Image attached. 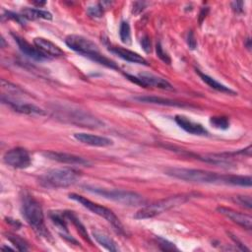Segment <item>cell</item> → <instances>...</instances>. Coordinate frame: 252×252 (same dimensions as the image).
Returning <instances> with one entry per match:
<instances>
[{"label": "cell", "mask_w": 252, "mask_h": 252, "mask_svg": "<svg viewBox=\"0 0 252 252\" xmlns=\"http://www.w3.org/2000/svg\"><path fill=\"white\" fill-rule=\"evenodd\" d=\"M210 123L217 129H227L229 127V120L224 116H213L210 118Z\"/></svg>", "instance_id": "cell-28"}, {"label": "cell", "mask_w": 252, "mask_h": 252, "mask_svg": "<svg viewBox=\"0 0 252 252\" xmlns=\"http://www.w3.org/2000/svg\"><path fill=\"white\" fill-rule=\"evenodd\" d=\"M175 122L179 125L180 128H182L184 131L197 136H207L209 135L208 130L203 127L202 124L192 121L190 118L184 116V115H175L174 117Z\"/></svg>", "instance_id": "cell-16"}, {"label": "cell", "mask_w": 252, "mask_h": 252, "mask_svg": "<svg viewBox=\"0 0 252 252\" xmlns=\"http://www.w3.org/2000/svg\"><path fill=\"white\" fill-rule=\"evenodd\" d=\"M119 35L123 43L129 44L131 42V30L127 22H122L119 27Z\"/></svg>", "instance_id": "cell-27"}, {"label": "cell", "mask_w": 252, "mask_h": 252, "mask_svg": "<svg viewBox=\"0 0 252 252\" xmlns=\"http://www.w3.org/2000/svg\"><path fill=\"white\" fill-rule=\"evenodd\" d=\"M217 211L226 217L227 219L231 220L233 222L237 223L238 225L246 228L251 229L252 228V218L246 214H242L240 212L234 211L230 208L226 207H218Z\"/></svg>", "instance_id": "cell-14"}, {"label": "cell", "mask_w": 252, "mask_h": 252, "mask_svg": "<svg viewBox=\"0 0 252 252\" xmlns=\"http://www.w3.org/2000/svg\"><path fill=\"white\" fill-rule=\"evenodd\" d=\"M32 4L34 5V6H36V7H40V6L45 5V2H44V1H42V2H40V1H39V2H38V1H32Z\"/></svg>", "instance_id": "cell-37"}, {"label": "cell", "mask_w": 252, "mask_h": 252, "mask_svg": "<svg viewBox=\"0 0 252 252\" xmlns=\"http://www.w3.org/2000/svg\"><path fill=\"white\" fill-rule=\"evenodd\" d=\"M21 15L26 20H37V19L51 20L52 19V15L49 12L40 10V9H33V8H25L24 10H22Z\"/></svg>", "instance_id": "cell-23"}, {"label": "cell", "mask_w": 252, "mask_h": 252, "mask_svg": "<svg viewBox=\"0 0 252 252\" xmlns=\"http://www.w3.org/2000/svg\"><path fill=\"white\" fill-rule=\"evenodd\" d=\"M222 184H229V185H237V186H244L250 187L252 184L251 176H243V175H223V182Z\"/></svg>", "instance_id": "cell-24"}, {"label": "cell", "mask_w": 252, "mask_h": 252, "mask_svg": "<svg viewBox=\"0 0 252 252\" xmlns=\"http://www.w3.org/2000/svg\"><path fill=\"white\" fill-rule=\"evenodd\" d=\"M13 37H14L15 41L17 42L20 50L25 55H27L28 57H30L33 60H36V61H43V60L50 59L49 56L45 55L35 45H32L26 39H24V38H22V37H20L19 35H16V34H13Z\"/></svg>", "instance_id": "cell-15"}, {"label": "cell", "mask_w": 252, "mask_h": 252, "mask_svg": "<svg viewBox=\"0 0 252 252\" xmlns=\"http://www.w3.org/2000/svg\"><path fill=\"white\" fill-rule=\"evenodd\" d=\"M65 43L69 48L80 53L81 55L86 56L107 68L118 70L116 63L101 54L98 46L91 39L79 34H69L65 38Z\"/></svg>", "instance_id": "cell-1"}, {"label": "cell", "mask_w": 252, "mask_h": 252, "mask_svg": "<svg viewBox=\"0 0 252 252\" xmlns=\"http://www.w3.org/2000/svg\"><path fill=\"white\" fill-rule=\"evenodd\" d=\"M109 51L118 55L120 58H122L126 61H129V62H132V63H137V64L148 65V62L144 57H142L138 53H136L134 51H131L129 49L116 46V47H110Z\"/></svg>", "instance_id": "cell-19"}, {"label": "cell", "mask_w": 252, "mask_h": 252, "mask_svg": "<svg viewBox=\"0 0 252 252\" xmlns=\"http://www.w3.org/2000/svg\"><path fill=\"white\" fill-rule=\"evenodd\" d=\"M159 240V246L162 250H165V251H168V250H175V246L171 243V242H168L167 240L165 239H162V238H158Z\"/></svg>", "instance_id": "cell-33"}, {"label": "cell", "mask_w": 252, "mask_h": 252, "mask_svg": "<svg viewBox=\"0 0 252 252\" xmlns=\"http://www.w3.org/2000/svg\"><path fill=\"white\" fill-rule=\"evenodd\" d=\"M64 214L66 216V218L68 219V220H70L74 225L75 227L77 228L78 232L81 234V236L86 240L88 241L90 244H92V240L87 232V229L85 228V226L83 225V223L80 221V220L77 218V216L73 213V212H70V211H64Z\"/></svg>", "instance_id": "cell-25"}, {"label": "cell", "mask_w": 252, "mask_h": 252, "mask_svg": "<svg viewBox=\"0 0 252 252\" xmlns=\"http://www.w3.org/2000/svg\"><path fill=\"white\" fill-rule=\"evenodd\" d=\"M43 156L48 159L55 160L61 163H67L72 165H86V166L90 164V161L88 159L73 154H68V153L47 151L43 153Z\"/></svg>", "instance_id": "cell-12"}, {"label": "cell", "mask_w": 252, "mask_h": 252, "mask_svg": "<svg viewBox=\"0 0 252 252\" xmlns=\"http://www.w3.org/2000/svg\"><path fill=\"white\" fill-rule=\"evenodd\" d=\"M74 138L82 144L93 147H108L113 144V141L109 138L89 133H75Z\"/></svg>", "instance_id": "cell-17"}, {"label": "cell", "mask_w": 252, "mask_h": 252, "mask_svg": "<svg viewBox=\"0 0 252 252\" xmlns=\"http://www.w3.org/2000/svg\"><path fill=\"white\" fill-rule=\"evenodd\" d=\"M49 218L51 220V221L53 222V224L57 227V230L59 232V234L61 235V237L65 238L67 241L71 242V243H75L78 244V241L70 234L68 226H67V218L64 214V212H50L49 214Z\"/></svg>", "instance_id": "cell-13"}, {"label": "cell", "mask_w": 252, "mask_h": 252, "mask_svg": "<svg viewBox=\"0 0 252 252\" xmlns=\"http://www.w3.org/2000/svg\"><path fill=\"white\" fill-rule=\"evenodd\" d=\"M233 202L236 203L237 205L250 210L252 207V202H251V197L249 195H237L232 198Z\"/></svg>", "instance_id": "cell-29"}, {"label": "cell", "mask_w": 252, "mask_h": 252, "mask_svg": "<svg viewBox=\"0 0 252 252\" xmlns=\"http://www.w3.org/2000/svg\"><path fill=\"white\" fill-rule=\"evenodd\" d=\"M93 237L95 239V241L103 246L105 249L109 250V251H118V246L116 244V242L111 238L109 237L106 233L100 231V230H94L93 231Z\"/></svg>", "instance_id": "cell-21"}, {"label": "cell", "mask_w": 252, "mask_h": 252, "mask_svg": "<svg viewBox=\"0 0 252 252\" xmlns=\"http://www.w3.org/2000/svg\"><path fill=\"white\" fill-rule=\"evenodd\" d=\"M193 197V194H179L170 196L166 199L158 200L153 204L146 205L136 212L134 218L137 220H145L155 218L163 212H166L174 207L184 204Z\"/></svg>", "instance_id": "cell-4"}, {"label": "cell", "mask_w": 252, "mask_h": 252, "mask_svg": "<svg viewBox=\"0 0 252 252\" xmlns=\"http://www.w3.org/2000/svg\"><path fill=\"white\" fill-rule=\"evenodd\" d=\"M196 73L199 75V77L201 78V80L206 83L209 87H211L212 89L218 91V92H220V93H225V94H235V92L232 91L231 89H229L228 87L219 83L218 81H216L214 78L208 76L207 74H204L202 73L200 70L196 69Z\"/></svg>", "instance_id": "cell-20"}, {"label": "cell", "mask_w": 252, "mask_h": 252, "mask_svg": "<svg viewBox=\"0 0 252 252\" xmlns=\"http://www.w3.org/2000/svg\"><path fill=\"white\" fill-rule=\"evenodd\" d=\"M208 11H209V9L206 7V9H202V11H201V13H200V19H199V22H200V24L202 23V21H203V19L206 17V15H207V13H208Z\"/></svg>", "instance_id": "cell-36"}, {"label": "cell", "mask_w": 252, "mask_h": 252, "mask_svg": "<svg viewBox=\"0 0 252 252\" xmlns=\"http://www.w3.org/2000/svg\"><path fill=\"white\" fill-rule=\"evenodd\" d=\"M69 198L78 202V203H80L83 207L87 208L89 211L93 212L94 214L105 219L108 222H110L112 224V226L119 233H124V228H123L122 223L120 222L119 219L115 216V214L111 210H109V209H107V208H105L101 205H98L96 203H94L91 200H89V199H87V198H85L81 195L75 194V193L69 194Z\"/></svg>", "instance_id": "cell-8"}, {"label": "cell", "mask_w": 252, "mask_h": 252, "mask_svg": "<svg viewBox=\"0 0 252 252\" xmlns=\"http://www.w3.org/2000/svg\"><path fill=\"white\" fill-rule=\"evenodd\" d=\"M87 12L93 18H100L103 15V5L98 3L95 5L90 6L88 7Z\"/></svg>", "instance_id": "cell-31"}, {"label": "cell", "mask_w": 252, "mask_h": 252, "mask_svg": "<svg viewBox=\"0 0 252 252\" xmlns=\"http://www.w3.org/2000/svg\"><path fill=\"white\" fill-rule=\"evenodd\" d=\"M21 211L26 221L40 236L48 239L50 233L44 223V215L40 204L30 194H24L22 197Z\"/></svg>", "instance_id": "cell-2"}, {"label": "cell", "mask_w": 252, "mask_h": 252, "mask_svg": "<svg viewBox=\"0 0 252 252\" xmlns=\"http://www.w3.org/2000/svg\"><path fill=\"white\" fill-rule=\"evenodd\" d=\"M3 161L11 167L24 169L32 164V158L26 149L13 148L4 154Z\"/></svg>", "instance_id": "cell-9"}, {"label": "cell", "mask_w": 252, "mask_h": 252, "mask_svg": "<svg viewBox=\"0 0 252 252\" xmlns=\"http://www.w3.org/2000/svg\"><path fill=\"white\" fill-rule=\"evenodd\" d=\"M231 7L232 9L236 12V13H241L243 12V2H239V1H235L231 3Z\"/></svg>", "instance_id": "cell-35"}, {"label": "cell", "mask_w": 252, "mask_h": 252, "mask_svg": "<svg viewBox=\"0 0 252 252\" xmlns=\"http://www.w3.org/2000/svg\"><path fill=\"white\" fill-rule=\"evenodd\" d=\"M141 45L144 49L145 52L149 53L151 52V49H152V43H151V40H150V37L148 35H145L142 37L141 39Z\"/></svg>", "instance_id": "cell-32"}, {"label": "cell", "mask_w": 252, "mask_h": 252, "mask_svg": "<svg viewBox=\"0 0 252 252\" xmlns=\"http://www.w3.org/2000/svg\"><path fill=\"white\" fill-rule=\"evenodd\" d=\"M6 237L16 247L17 250H19V251L29 250L27 242L23 238H21L19 235H16V234H13V233L9 232V233H6Z\"/></svg>", "instance_id": "cell-26"}, {"label": "cell", "mask_w": 252, "mask_h": 252, "mask_svg": "<svg viewBox=\"0 0 252 252\" xmlns=\"http://www.w3.org/2000/svg\"><path fill=\"white\" fill-rule=\"evenodd\" d=\"M57 116L63 120L88 128H98L103 125V123L88 111L82 110L77 107L63 106L56 108Z\"/></svg>", "instance_id": "cell-7"}, {"label": "cell", "mask_w": 252, "mask_h": 252, "mask_svg": "<svg viewBox=\"0 0 252 252\" xmlns=\"http://www.w3.org/2000/svg\"><path fill=\"white\" fill-rule=\"evenodd\" d=\"M165 174L189 182L222 184L223 175L208 170L184 168V167H168L165 169Z\"/></svg>", "instance_id": "cell-3"}, {"label": "cell", "mask_w": 252, "mask_h": 252, "mask_svg": "<svg viewBox=\"0 0 252 252\" xmlns=\"http://www.w3.org/2000/svg\"><path fill=\"white\" fill-rule=\"evenodd\" d=\"M86 190L102 196L105 199L112 200L114 202L126 205V206H142L145 205L146 200L140 194L132 191L121 190V189H106L98 188L94 186H86Z\"/></svg>", "instance_id": "cell-6"}, {"label": "cell", "mask_w": 252, "mask_h": 252, "mask_svg": "<svg viewBox=\"0 0 252 252\" xmlns=\"http://www.w3.org/2000/svg\"><path fill=\"white\" fill-rule=\"evenodd\" d=\"M246 44H247V48H248V49H250V47H251V45H250V38H247V42H246Z\"/></svg>", "instance_id": "cell-38"}, {"label": "cell", "mask_w": 252, "mask_h": 252, "mask_svg": "<svg viewBox=\"0 0 252 252\" xmlns=\"http://www.w3.org/2000/svg\"><path fill=\"white\" fill-rule=\"evenodd\" d=\"M33 43L41 52H43L45 55L49 57H57L64 55V51L58 45L44 37H35L33 39Z\"/></svg>", "instance_id": "cell-18"}, {"label": "cell", "mask_w": 252, "mask_h": 252, "mask_svg": "<svg viewBox=\"0 0 252 252\" xmlns=\"http://www.w3.org/2000/svg\"><path fill=\"white\" fill-rule=\"evenodd\" d=\"M80 178V172L73 168H53L45 172L39 179L42 186L47 188H65L75 184Z\"/></svg>", "instance_id": "cell-5"}, {"label": "cell", "mask_w": 252, "mask_h": 252, "mask_svg": "<svg viewBox=\"0 0 252 252\" xmlns=\"http://www.w3.org/2000/svg\"><path fill=\"white\" fill-rule=\"evenodd\" d=\"M1 99H2V102L8 104L11 108H13L17 112L25 113V114H29V115H44L45 114V111L43 109H41L40 107H38L32 103L23 101V100L19 99L18 97L7 95V94H3Z\"/></svg>", "instance_id": "cell-11"}, {"label": "cell", "mask_w": 252, "mask_h": 252, "mask_svg": "<svg viewBox=\"0 0 252 252\" xmlns=\"http://www.w3.org/2000/svg\"><path fill=\"white\" fill-rule=\"evenodd\" d=\"M134 99L142 101V102H151V103H158V104H162V105H169V106H186L185 103L179 102L176 100H172L169 98H164V97H159V96H136Z\"/></svg>", "instance_id": "cell-22"}, {"label": "cell", "mask_w": 252, "mask_h": 252, "mask_svg": "<svg viewBox=\"0 0 252 252\" xmlns=\"http://www.w3.org/2000/svg\"><path fill=\"white\" fill-rule=\"evenodd\" d=\"M131 82L141 86V87H156L161 90H166V91H173V87L172 85L166 81L163 78H160L158 76L153 75V74H149V73H140L137 76H133V75H129L126 74L125 75Z\"/></svg>", "instance_id": "cell-10"}, {"label": "cell", "mask_w": 252, "mask_h": 252, "mask_svg": "<svg viewBox=\"0 0 252 252\" xmlns=\"http://www.w3.org/2000/svg\"><path fill=\"white\" fill-rule=\"evenodd\" d=\"M156 52H157V56H158L161 61H163L164 63H166V64H168V65L171 63V58H170V56L168 55L167 52L164 51V49H163V47H162V45H161L160 42H158V43H157V45H156Z\"/></svg>", "instance_id": "cell-30"}, {"label": "cell", "mask_w": 252, "mask_h": 252, "mask_svg": "<svg viewBox=\"0 0 252 252\" xmlns=\"http://www.w3.org/2000/svg\"><path fill=\"white\" fill-rule=\"evenodd\" d=\"M187 44L191 49H195L197 46V41L192 32H189L187 34Z\"/></svg>", "instance_id": "cell-34"}]
</instances>
